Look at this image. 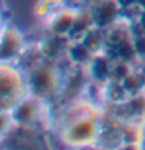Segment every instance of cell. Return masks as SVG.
<instances>
[{
    "label": "cell",
    "mask_w": 145,
    "mask_h": 150,
    "mask_svg": "<svg viewBox=\"0 0 145 150\" xmlns=\"http://www.w3.org/2000/svg\"><path fill=\"white\" fill-rule=\"evenodd\" d=\"M98 124L92 117H78L77 120H72L65 128V141L69 144H72L73 147L78 145H89L97 139V136H100V130H98Z\"/></svg>",
    "instance_id": "1"
}]
</instances>
